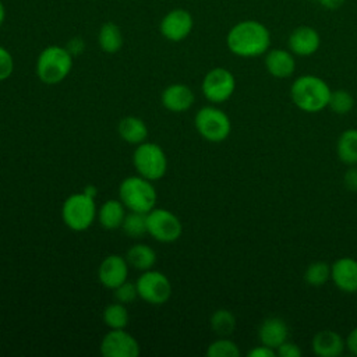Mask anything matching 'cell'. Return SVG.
Instances as JSON below:
<instances>
[{
    "mask_svg": "<svg viewBox=\"0 0 357 357\" xmlns=\"http://www.w3.org/2000/svg\"><path fill=\"white\" fill-rule=\"evenodd\" d=\"M206 356L208 357H238L240 349L233 340L227 337H219L208 346Z\"/></svg>",
    "mask_w": 357,
    "mask_h": 357,
    "instance_id": "obj_30",
    "label": "cell"
},
{
    "mask_svg": "<svg viewBox=\"0 0 357 357\" xmlns=\"http://www.w3.org/2000/svg\"><path fill=\"white\" fill-rule=\"evenodd\" d=\"M312 351L319 357H337L343 353L346 347V340L342 337L340 333L324 329L314 335L311 340Z\"/></svg>",
    "mask_w": 357,
    "mask_h": 357,
    "instance_id": "obj_16",
    "label": "cell"
},
{
    "mask_svg": "<svg viewBox=\"0 0 357 357\" xmlns=\"http://www.w3.org/2000/svg\"><path fill=\"white\" fill-rule=\"evenodd\" d=\"M331 279L344 293H357V259L342 257L331 265Z\"/></svg>",
    "mask_w": 357,
    "mask_h": 357,
    "instance_id": "obj_15",
    "label": "cell"
},
{
    "mask_svg": "<svg viewBox=\"0 0 357 357\" xmlns=\"http://www.w3.org/2000/svg\"><path fill=\"white\" fill-rule=\"evenodd\" d=\"M98 43L102 52L109 54L117 53L123 46V33L120 26L112 21L105 22L99 29Z\"/></svg>",
    "mask_w": 357,
    "mask_h": 357,
    "instance_id": "obj_22",
    "label": "cell"
},
{
    "mask_svg": "<svg viewBox=\"0 0 357 357\" xmlns=\"http://www.w3.org/2000/svg\"><path fill=\"white\" fill-rule=\"evenodd\" d=\"M126 215V206L120 199H109L99 208L98 220L103 229L114 230L121 227Z\"/></svg>",
    "mask_w": 357,
    "mask_h": 357,
    "instance_id": "obj_20",
    "label": "cell"
},
{
    "mask_svg": "<svg viewBox=\"0 0 357 357\" xmlns=\"http://www.w3.org/2000/svg\"><path fill=\"white\" fill-rule=\"evenodd\" d=\"M139 343L124 329H110L100 342V354L103 357H137Z\"/></svg>",
    "mask_w": 357,
    "mask_h": 357,
    "instance_id": "obj_11",
    "label": "cell"
},
{
    "mask_svg": "<svg viewBox=\"0 0 357 357\" xmlns=\"http://www.w3.org/2000/svg\"><path fill=\"white\" fill-rule=\"evenodd\" d=\"M289 335V326L284 319L279 317H271L266 318L258 331V337L262 344L271 347V349H278L283 342L287 340Z\"/></svg>",
    "mask_w": 357,
    "mask_h": 357,
    "instance_id": "obj_19",
    "label": "cell"
},
{
    "mask_svg": "<svg viewBox=\"0 0 357 357\" xmlns=\"http://www.w3.org/2000/svg\"><path fill=\"white\" fill-rule=\"evenodd\" d=\"M14 71V60L11 53L0 45V82L10 78Z\"/></svg>",
    "mask_w": 357,
    "mask_h": 357,
    "instance_id": "obj_32",
    "label": "cell"
},
{
    "mask_svg": "<svg viewBox=\"0 0 357 357\" xmlns=\"http://www.w3.org/2000/svg\"><path fill=\"white\" fill-rule=\"evenodd\" d=\"M194 92L184 84H172L162 92V105L174 113L188 110L194 103Z\"/></svg>",
    "mask_w": 357,
    "mask_h": 357,
    "instance_id": "obj_18",
    "label": "cell"
},
{
    "mask_svg": "<svg viewBox=\"0 0 357 357\" xmlns=\"http://www.w3.org/2000/svg\"><path fill=\"white\" fill-rule=\"evenodd\" d=\"M276 354L280 357H298L301 356V349L294 342H283L278 349Z\"/></svg>",
    "mask_w": 357,
    "mask_h": 357,
    "instance_id": "obj_33",
    "label": "cell"
},
{
    "mask_svg": "<svg viewBox=\"0 0 357 357\" xmlns=\"http://www.w3.org/2000/svg\"><path fill=\"white\" fill-rule=\"evenodd\" d=\"M117 131H119V135L126 142L134 144V145H139V144L145 142V139L148 137L146 124L135 116H127V117L121 119L117 126Z\"/></svg>",
    "mask_w": 357,
    "mask_h": 357,
    "instance_id": "obj_21",
    "label": "cell"
},
{
    "mask_svg": "<svg viewBox=\"0 0 357 357\" xmlns=\"http://www.w3.org/2000/svg\"><path fill=\"white\" fill-rule=\"evenodd\" d=\"M123 231L132 238H139L144 234L148 233V227H146V213H141V212H132L130 211L121 225Z\"/></svg>",
    "mask_w": 357,
    "mask_h": 357,
    "instance_id": "obj_27",
    "label": "cell"
},
{
    "mask_svg": "<svg viewBox=\"0 0 357 357\" xmlns=\"http://www.w3.org/2000/svg\"><path fill=\"white\" fill-rule=\"evenodd\" d=\"M135 284L138 297L148 304H165L172 296V283L169 278L159 271H144Z\"/></svg>",
    "mask_w": 357,
    "mask_h": 357,
    "instance_id": "obj_9",
    "label": "cell"
},
{
    "mask_svg": "<svg viewBox=\"0 0 357 357\" xmlns=\"http://www.w3.org/2000/svg\"><path fill=\"white\" fill-rule=\"evenodd\" d=\"M336 152L339 159L346 165L357 163V130H344L336 144Z\"/></svg>",
    "mask_w": 357,
    "mask_h": 357,
    "instance_id": "obj_24",
    "label": "cell"
},
{
    "mask_svg": "<svg viewBox=\"0 0 357 357\" xmlns=\"http://www.w3.org/2000/svg\"><path fill=\"white\" fill-rule=\"evenodd\" d=\"M211 328L219 337H227L236 328V317L226 308L216 310L211 317Z\"/></svg>",
    "mask_w": 357,
    "mask_h": 357,
    "instance_id": "obj_26",
    "label": "cell"
},
{
    "mask_svg": "<svg viewBox=\"0 0 357 357\" xmlns=\"http://www.w3.org/2000/svg\"><path fill=\"white\" fill-rule=\"evenodd\" d=\"M265 68L275 78H289L296 70V60L290 50L272 49L265 53Z\"/></svg>",
    "mask_w": 357,
    "mask_h": 357,
    "instance_id": "obj_17",
    "label": "cell"
},
{
    "mask_svg": "<svg viewBox=\"0 0 357 357\" xmlns=\"http://www.w3.org/2000/svg\"><path fill=\"white\" fill-rule=\"evenodd\" d=\"M226 45L238 57H257L268 52L271 32L257 20H244L230 28L226 36Z\"/></svg>",
    "mask_w": 357,
    "mask_h": 357,
    "instance_id": "obj_1",
    "label": "cell"
},
{
    "mask_svg": "<svg viewBox=\"0 0 357 357\" xmlns=\"http://www.w3.org/2000/svg\"><path fill=\"white\" fill-rule=\"evenodd\" d=\"M73 68V54L61 46L52 45L45 47L36 59V75L47 85L61 82Z\"/></svg>",
    "mask_w": 357,
    "mask_h": 357,
    "instance_id": "obj_3",
    "label": "cell"
},
{
    "mask_svg": "<svg viewBox=\"0 0 357 357\" xmlns=\"http://www.w3.org/2000/svg\"><path fill=\"white\" fill-rule=\"evenodd\" d=\"M324 8H328V10H336L339 8L340 6H343V3L346 0H317Z\"/></svg>",
    "mask_w": 357,
    "mask_h": 357,
    "instance_id": "obj_38",
    "label": "cell"
},
{
    "mask_svg": "<svg viewBox=\"0 0 357 357\" xmlns=\"http://www.w3.org/2000/svg\"><path fill=\"white\" fill-rule=\"evenodd\" d=\"M98 278H99V282L105 287H107L110 290L116 289L119 284L126 282L128 278L127 259L124 257L116 255V254L106 257L99 265Z\"/></svg>",
    "mask_w": 357,
    "mask_h": 357,
    "instance_id": "obj_14",
    "label": "cell"
},
{
    "mask_svg": "<svg viewBox=\"0 0 357 357\" xmlns=\"http://www.w3.org/2000/svg\"><path fill=\"white\" fill-rule=\"evenodd\" d=\"M331 92L329 85L322 78L305 74L293 81L290 98L300 110L305 113H318L328 106Z\"/></svg>",
    "mask_w": 357,
    "mask_h": 357,
    "instance_id": "obj_2",
    "label": "cell"
},
{
    "mask_svg": "<svg viewBox=\"0 0 357 357\" xmlns=\"http://www.w3.org/2000/svg\"><path fill=\"white\" fill-rule=\"evenodd\" d=\"M130 266L137 271H149L156 262V252L146 244H134L126 254Z\"/></svg>",
    "mask_w": 357,
    "mask_h": 357,
    "instance_id": "obj_23",
    "label": "cell"
},
{
    "mask_svg": "<svg viewBox=\"0 0 357 357\" xmlns=\"http://www.w3.org/2000/svg\"><path fill=\"white\" fill-rule=\"evenodd\" d=\"M194 124L199 135L211 142H220L226 139L231 130L229 116L213 106L201 107L194 117Z\"/></svg>",
    "mask_w": 357,
    "mask_h": 357,
    "instance_id": "obj_7",
    "label": "cell"
},
{
    "mask_svg": "<svg viewBox=\"0 0 357 357\" xmlns=\"http://www.w3.org/2000/svg\"><path fill=\"white\" fill-rule=\"evenodd\" d=\"M4 20H6V7H4V4H3V1L0 0V26L3 25V22H4Z\"/></svg>",
    "mask_w": 357,
    "mask_h": 357,
    "instance_id": "obj_39",
    "label": "cell"
},
{
    "mask_svg": "<svg viewBox=\"0 0 357 357\" xmlns=\"http://www.w3.org/2000/svg\"><path fill=\"white\" fill-rule=\"evenodd\" d=\"M84 47H85V43H84L79 38H73V39L68 42V45L66 46V49L73 54V57L77 56V54H79V53L84 50Z\"/></svg>",
    "mask_w": 357,
    "mask_h": 357,
    "instance_id": "obj_36",
    "label": "cell"
},
{
    "mask_svg": "<svg viewBox=\"0 0 357 357\" xmlns=\"http://www.w3.org/2000/svg\"><path fill=\"white\" fill-rule=\"evenodd\" d=\"M343 185L351 192H357V167H349L343 174Z\"/></svg>",
    "mask_w": 357,
    "mask_h": 357,
    "instance_id": "obj_34",
    "label": "cell"
},
{
    "mask_svg": "<svg viewBox=\"0 0 357 357\" xmlns=\"http://www.w3.org/2000/svg\"><path fill=\"white\" fill-rule=\"evenodd\" d=\"M194 28V18L190 11L184 8H174L169 11L160 21V33L170 42L184 40Z\"/></svg>",
    "mask_w": 357,
    "mask_h": 357,
    "instance_id": "obj_12",
    "label": "cell"
},
{
    "mask_svg": "<svg viewBox=\"0 0 357 357\" xmlns=\"http://www.w3.org/2000/svg\"><path fill=\"white\" fill-rule=\"evenodd\" d=\"M120 201L128 211L148 213L155 208L156 191L151 180L138 176L126 177L119 188Z\"/></svg>",
    "mask_w": 357,
    "mask_h": 357,
    "instance_id": "obj_4",
    "label": "cell"
},
{
    "mask_svg": "<svg viewBox=\"0 0 357 357\" xmlns=\"http://www.w3.org/2000/svg\"><path fill=\"white\" fill-rule=\"evenodd\" d=\"M132 163L137 173L151 181L162 178L167 170L166 155L155 142H142L137 145L132 153Z\"/></svg>",
    "mask_w": 357,
    "mask_h": 357,
    "instance_id": "obj_6",
    "label": "cell"
},
{
    "mask_svg": "<svg viewBox=\"0 0 357 357\" xmlns=\"http://www.w3.org/2000/svg\"><path fill=\"white\" fill-rule=\"evenodd\" d=\"M201 89L209 102L223 103L233 95L236 89L234 75L227 68L215 67L205 74Z\"/></svg>",
    "mask_w": 357,
    "mask_h": 357,
    "instance_id": "obj_10",
    "label": "cell"
},
{
    "mask_svg": "<svg viewBox=\"0 0 357 357\" xmlns=\"http://www.w3.org/2000/svg\"><path fill=\"white\" fill-rule=\"evenodd\" d=\"M321 45V36L318 31L310 25L296 26L287 39L289 50L301 57H307L314 54Z\"/></svg>",
    "mask_w": 357,
    "mask_h": 357,
    "instance_id": "obj_13",
    "label": "cell"
},
{
    "mask_svg": "<svg viewBox=\"0 0 357 357\" xmlns=\"http://www.w3.org/2000/svg\"><path fill=\"white\" fill-rule=\"evenodd\" d=\"M278 356L276 354V350L275 349H271L265 344H261L258 347H254L248 351V357H275Z\"/></svg>",
    "mask_w": 357,
    "mask_h": 357,
    "instance_id": "obj_35",
    "label": "cell"
},
{
    "mask_svg": "<svg viewBox=\"0 0 357 357\" xmlns=\"http://www.w3.org/2000/svg\"><path fill=\"white\" fill-rule=\"evenodd\" d=\"M98 216L93 197L77 192L66 198L61 206V218L67 227L75 231L86 230Z\"/></svg>",
    "mask_w": 357,
    "mask_h": 357,
    "instance_id": "obj_5",
    "label": "cell"
},
{
    "mask_svg": "<svg viewBox=\"0 0 357 357\" xmlns=\"http://www.w3.org/2000/svg\"><path fill=\"white\" fill-rule=\"evenodd\" d=\"M328 107L336 114H346L354 107V98L346 89H336L331 92Z\"/></svg>",
    "mask_w": 357,
    "mask_h": 357,
    "instance_id": "obj_29",
    "label": "cell"
},
{
    "mask_svg": "<svg viewBox=\"0 0 357 357\" xmlns=\"http://www.w3.org/2000/svg\"><path fill=\"white\" fill-rule=\"evenodd\" d=\"M102 318L105 325L109 326L110 329H126L130 321V315L126 308V304H121L119 301L109 304L103 310Z\"/></svg>",
    "mask_w": 357,
    "mask_h": 357,
    "instance_id": "obj_25",
    "label": "cell"
},
{
    "mask_svg": "<svg viewBox=\"0 0 357 357\" xmlns=\"http://www.w3.org/2000/svg\"><path fill=\"white\" fill-rule=\"evenodd\" d=\"M331 279V266L324 261L310 264L304 272V280L310 286H322Z\"/></svg>",
    "mask_w": 357,
    "mask_h": 357,
    "instance_id": "obj_28",
    "label": "cell"
},
{
    "mask_svg": "<svg viewBox=\"0 0 357 357\" xmlns=\"http://www.w3.org/2000/svg\"><path fill=\"white\" fill-rule=\"evenodd\" d=\"M148 234L160 243H173L183 233L180 219L170 211L153 208L146 213Z\"/></svg>",
    "mask_w": 357,
    "mask_h": 357,
    "instance_id": "obj_8",
    "label": "cell"
},
{
    "mask_svg": "<svg viewBox=\"0 0 357 357\" xmlns=\"http://www.w3.org/2000/svg\"><path fill=\"white\" fill-rule=\"evenodd\" d=\"M346 347L349 351L354 356H357V326L350 331V333L346 337Z\"/></svg>",
    "mask_w": 357,
    "mask_h": 357,
    "instance_id": "obj_37",
    "label": "cell"
},
{
    "mask_svg": "<svg viewBox=\"0 0 357 357\" xmlns=\"http://www.w3.org/2000/svg\"><path fill=\"white\" fill-rule=\"evenodd\" d=\"M113 294H114L116 301H119L121 304H130L138 297L137 284L126 280L121 284H119L116 289H113Z\"/></svg>",
    "mask_w": 357,
    "mask_h": 357,
    "instance_id": "obj_31",
    "label": "cell"
}]
</instances>
